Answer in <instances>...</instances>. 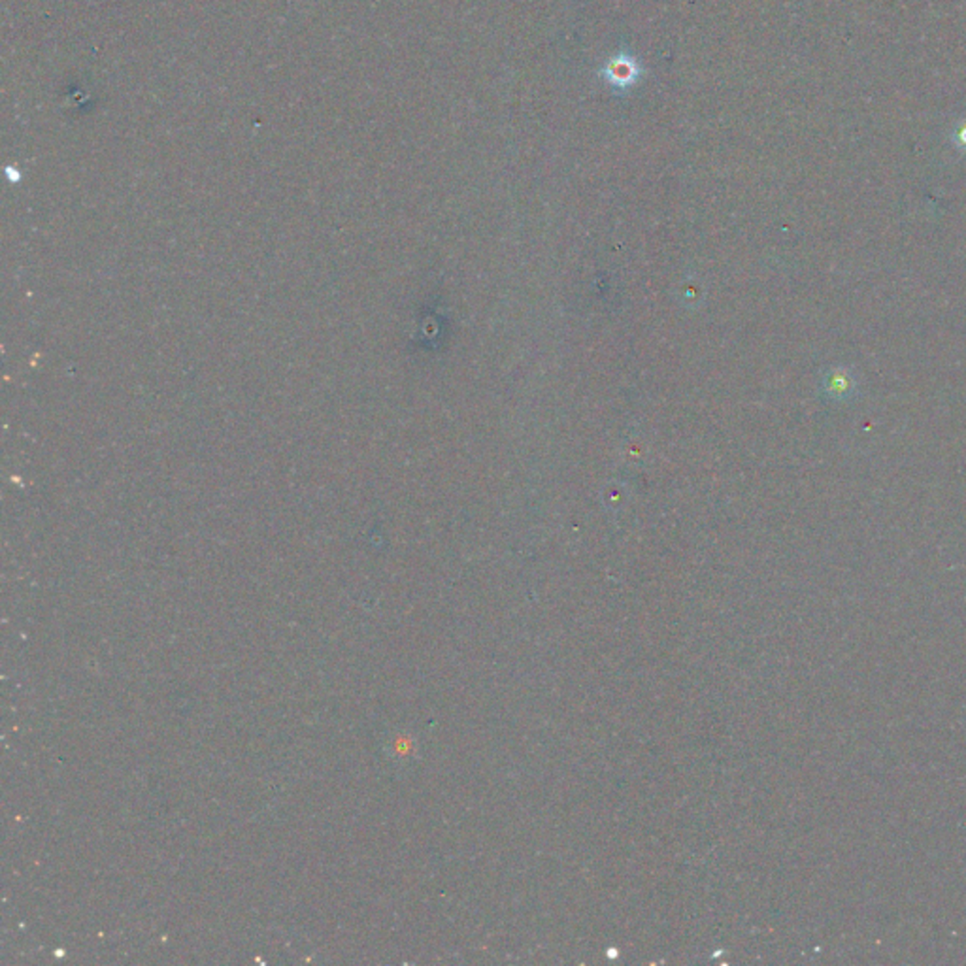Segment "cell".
Returning a JSON list of instances; mask_svg holds the SVG:
<instances>
[{"instance_id":"1","label":"cell","mask_w":966,"mask_h":966,"mask_svg":"<svg viewBox=\"0 0 966 966\" xmlns=\"http://www.w3.org/2000/svg\"><path fill=\"white\" fill-rule=\"evenodd\" d=\"M857 380H855V374L849 370V368H832L825 374L823 382H821V389H823V393L827 395V398L831 400H836V402H844V400H849L854 398L857 395Z\"/></svg>"},{"instance_id":"2","label":"cell","mask_w":966,"mask_h":966,"mask_svg":"<svg viewBox=\"0 0 966 966\" xmlns=\"http://www.w3.org/2000/svg\"><path fill=\"white\" fill-rule=\"evenodd\" d=\"M608 76L614 83L629 85L632 80H637V66H634V63L629 59L614 61L608 68Z\"/></svg>"}]
</instances>
